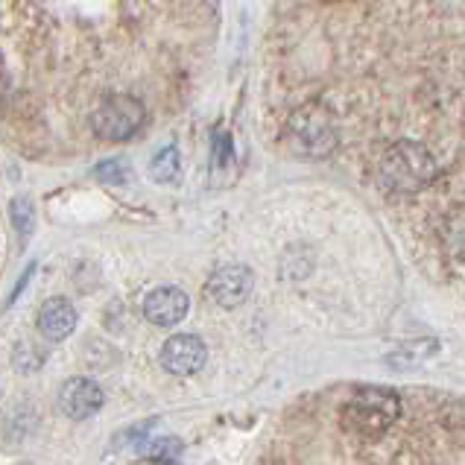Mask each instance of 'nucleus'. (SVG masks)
Returning <instances> with one entry per match:
<instances>
[{
    "instance_id": "obj_9",
    "label": "nucleus",
    "mask_w": 465,
    "mask_h": 465,
    "mask_svg": "<svg viewBox=\"0 0 465 465\" xmlns=\"http://www.w3.org/2000/svg\"><path fill=\"white\" fill-rule=\"evenodd\" d=\"M74 328H76V311L68 299L53 296L42 304V311H38V331H42L45 340L62 342L74 334Z\"/></svg>"
},
{
    "instance_id": "obj_14",
    "label": "nucleus",
    "mask_w": 465,
    "mask_h": 465,
    "mask_svg": "<svg viewBox=\"0 0 465 465\" xmlns=\"http://www.w3.org/2000/svg\"><path fill=\"white\" fill-rule=\"evenodd\" d=\"M30 275H33V267H30V270H26V272H24V278H21V282H18V287H15V293H12V296H9V304H12V302H15L18 296H21V290L26 287V282H30Z\"/></svg>"
},
{
    "instance_id": "obj_7",
    "label": "nucleus",
    "mask_w": 465,
    "mask_h": 465,
    "mask_svg": "<svg viewBox=\"0 0 465 465\" xmlns=\"http://www.w3.org/2000/svg\"><path fill=\"white\" fill-rule=\"evenodd\" d=\"M103 390L97 381L91 378H71L68 383H62L56 404L62 410V416H68L71 421H85L103 407Z\"/></svg>"
},
{
    "instance_id": "obj_11",
    "label": "nucleus",
    "mask_w": 465,
    "mask_h": 465,
    "mask_svg": "<svg viewBox=\"0 0 465 465\" xmlns=\"http://www.w3.org/2000/svg\"><path fill=\"white\" fill-rule=\"evenodd\" d=\"M176 173H179V153H176V147H167V150H162L153 158V164H150L153 182H170V179H176Z\"/></svg>"
},
{
    "instance_id": "obj_10",
    "label": "nucleus",
    "mask_w": 465,
    "mask_h": 465,
    "mask_svg": "<svg viewBox=\"0 0 465 465\" xmlns=\"http://www.w3.org/2000/svg\"><path fill=\"white\" fill-rule=\"evenodd\" d=\"M184 454V442L176 436H167V440H155L141 450L143 462H176Z\"/></svg>"
},
{
    "instance_id": "obj_13",
    "label": "nucleus",
    "mask_w": 465,
    "mask_h": 465,
    "mask_svg": "<svg viewBox=\"0 0 465 465\" xmlns=\"http://www.w3.org/2000/svg\"><path fill=\"white\" fill-rule=\"evenodd\" d=\"M94 173H97V179H100V182H109V184H121V182L126 179L124 162H103Z\"/></svg>"
},
{
    "instance_id": "obj_5",
    "label": "nucleus",
    "mask_w": 465,
    "mask_h": 465,
    "mask_svg": "<svg viewBox=\"0 0 465 465\" xmlns=\"http://www.w3.org/2000/svg\"><path fill=\"white\" fill-rule=\"evenodd\" d=\"M252 287H255V272L243 267V263L220 267L208 278V296L214 299L220 308H241L252 296Z\"/></svg>"
},
{
    "instance_id": "obj_12",
    "label": "nucleus",
    "mask_w": 465,
    "mask_h": 465,
    "mask_svg": "<svg viewBox=\"0 0 465 465\" xmlns=\"http://www.w3.org/2000/svg\"><path fill=\"white\" fill-rule=\"evenodd\" d=\"M12 225H15V232L21 237H26L33 232V205H30V199H15V203H12Z\"/></svg>"
},
{
    "instance_id": "obj_4",
    "label": "nucleus",
    "mask_w": 465,
    "mask_h": 465,
    "mask_svg": "<svg viewBox=\"0 0 465 465\" xmlns=\"http://www.w3.org/2000/svg\"><path fill=\"white\" fill-rule=\"evenodd\" d=\"M143 121H147V109H143V103L138 97L114 94V97H103L97 103V109L91 112V132L100 141L121 143L129 141L132 135H138Z\"/></svg>"
},
{
    "instance_id": "obj_2",
    "label": "nucleus",
    "mask_w": 465,
    "mask_h": 465,
    "mask_svg": "<svg viewBox=\"0 0 465 465\" xmlns=\"http://www.w3.org/2000/svg\"><path fill=\"white\" fill-rule=\"evenodd\" d=\"M436 158L430 155V150L424 143L416 141H398L383 153L381 164H378V176L381 184L392 193H419L436 179Z\"/></svg>"
},
{
    "instance_id": "obj_3",
    "label": "nucleus",
    "mask_w": 465,
    "mask_h": 465,
    "mask_svg": "<svg viewBox=\"0 0 465 465\" xmlns=\"http://www.w3.org/2000/svg\"><path fill=\"white\" fill-rule=\"evenodd\" d=\"M287 143L302 158H325L337 147V129L325 105L308 103L287 121Z\"/></svg>"
},
{
    "instance_id": "obj_1",
    "label": "nucleus",
    "mask_w": 465,
    "mask_h": 465,
    "mask_svg": "<svg viewBox=\"0 0 465 465\" xmlns=\"http://www.w3.org/2000/svg\"><path fill=\"white\" fill-rule=\"evenodd\" d=\"M401 419V395L390 387H361L349 395L340 421L354 440L378 442Z\"/></svg>"
},
{
    "instance_id": "obj_8",
    "label": "nucleus",
    "mask_w": 465,
    "mask_h": 465,
    "mask_svg": "<svg viewBox=\"0 0 465 465\" xmlns=\"http://www.w3.org/2000/svg\"><path fill=\"white\" fill-rule=\"evenodd\" d=\"M191 311V299L182 287H155L153 293L143 299V316L150 319L155 328L179 325Z\"/></svg>"
},
{
    "instance_id": "obj_6",
    "label": "nucleus",
    "mask_w": 465,
    "mask_h": 465,
    "mask_svg": "<svg viewBox=\"0 0 465 465\" xmlns=\"http://www.w3.org/2000/svg\"><path fill=\"white\" fill-rule=\"evenodd\" d=\"M208 363V345L193 334H176L162 345V366L176 378L196 375Z\"/></svg>"
},
{
    "instance_id": "obj_15",
    "label": "nucleus",
    "mask_w": 465,
    "mask_h": 465,
    "mask_svg": "<svg viewBox=\"0 0 465 465\" xmlns=\"http://www.w3.org/2000/svg\"><path fill=\"white\" fill-rule=\"evenodd\" d=\"M319 4H334V0H319Z\"/></svg>"
}]
</instances>
